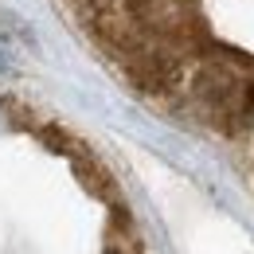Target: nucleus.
Instances as JSON below:
<instances>
[{
  "instance_id": "1",
  "label": "nucleus",
  "mask_w": 254,
  "mask_h": 254,
  "mask_svg": "<svg viewBox=\"0 0 254 254\" xmlns=\"http://www.w3.org/2000/svg\"><path fill=\"white\" fill-rule=\"evenodd\" d=\"M137 98L239 149L254 172V0H55Z\"/></svg>"
}]
</instances>
